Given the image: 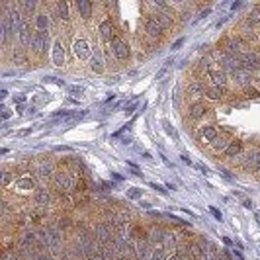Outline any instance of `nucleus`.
Here are the masks:
<instances>
[{"mask_svg":"<svg viewBox=\"0 0 260 260\" xmlns=\"http://www.w3.org/2000/svg\"><path fill=\"white\" fill-rule=\"evenodd\" d=\"M143 31L147 38H151L153 41H160V39L167 36V31L162 29V27L156 24L155 20H153V16L151 14H145L143 18Z\"/></svg>","mask_w":260,"mask_h":260,"instance_id":"39448f33","label":"nucleus"},{"mask_svg":"<svg viewBox=\"0 0 260 260\" xmlns=\"http://www.w3.org/2000/svg\"><path fill=\"white\" fill-rule=\"evenodd\" d=\"M49 26H51L49 12H38V14H36V18H34V27H36V31L49 34Z\"/></svg>","mask_w":260,"mask_h":260,"instance_id":"4be33fe9","label":"nucleus"},{"mask_svg":"<svg viewBox=\"0 0 260 260\" xmlns=\"http://www.w3.org/2000/svg\"><path fill=\"white\" fill-rule=\"evenodd\" d=\"M53 227H57V229H61L63 233H67L69 229H73V227H77V223H75V219L71 217V215H57L55 219L51 221Z\"/></svg>","mask_w":260,"mask_h":260,"instance_id":"b1692460","label":"nucleus"},{"mask_svg":"<svg viewBox=\"0 0 260 260\" xmlns=\"http://www.w3.org/2000/svg\"><path fill=\"white\" fill-rule=\"evenodd\" d=\"M112 49H114V57L117 61H127L131 57V47L125 39H121L117 36L114 41H112Z\"/></svg>","mask_w":260,"mask_h":260,"instance_id":"f8f14e48","label":"nucleus"},{"mask_svg":"<svg viewBox=\"0 0 260 260\" xmlns=\"http://www.w3.org/2000/svg\"><path fill=\"white\" fill-rule=\"evenodd\" d=\"M241 94H245L247 98H258V96H260V90L256 88V86H254V82H252L250 86L243 88V90H241Z\"/></svg>","mask_w":260,"mask_h":260,"instance_id":"7c9ffc66","label":"nucleus"},{"mask_svg":"<svg viewBox=\"0 0 260 260\" xmlns=\"http://www.w3.org/2000/svg\"><path fill=\"white\" fill-rule=\"evenodd\" d=\"M165 233H167V227H162V225H153V227L149 229V243H151V247H160L162 241H165Z\"/></svg>","mask_w":260,"mask_h":260,"instance_id":"412c9836","label":"nucleus"},{"mask_svg":"<svg viewBox=\"0 0 260 260\" xmlns=\"http://www.w3.org/2000/svg\"><path fill=\"white\" fill-rule=\"evenodd\" d=\"M53 200H55V196L49 188H45V186H38L36 188V192L31 194V202H34V208H47L53 204Z\"/></svg>","mask_w":260,"mask_h":260,"instance_id":"423d86ee","label":"nucleus"},{"mask_svg":"<svg viewBox=\"0 0 260 260\" xmlns=\"http://www.w3.org/2000/svg\"><path fill=\"white\" fill-rule=\"evenodd\" d=\"M117 260H131V258H129V256H125V254H123V256H119Z\"/></svg>","mask_w":260,"mask_h":260,"instance_id":"4c0bfd02","label":"nucleus"},{"mask_svg":"<svg viewBox=\"0 0 260 260\" xmlns=\"http://www.w3.org/2000/svg\"><path fill=\"white\" fill-rule=\"evenodd\" d=\"M57 16H59V22H63V24H69V20H71V4L69 2H57Z\"/></svg>","mask_w":260,"mask_h":260,"instance_id":"a878e982","label":"nucleus"},{"mask_svg":"<svg viewBox=\"0 0 260 260\" xmlns=\"http://www.w3.org/2000/svg\"><path fill=\"white\" fill-rule=\"evenodd\" d=\"M127 196L129 198H141V190L139 188H131L129 192H127Z\"/></svg>","mask_w":260,"mask_h":260,"instance_id":"72a5a7b5","label":"nucleus"},{"mask_svg":"<svg viewBox=\"0 0 260 260\" xmlns=\"http://www.w3.org/2000/svg\"><path fill=\"white\" fill-rule=\"evenodd\" d=\"M34 34H36V31H31L29 20H26V24L18 31V45L24 47V49H29V47H31V41H34Z\"/></svg>","mask_w":260,"mask_h":260,"instance_id":"a211bd4d","label":"nucleus"},{"mask_svg":"<svg viewBox=\"0 0 260 260\" xmlns=\"http://www.w3.org/2000/svg\"><path fill=\"white\" fill-rule=\"evenodd\" d=\"M233 143V139H231V133L229 131H225V133H221V135H217L213 141H211V145H209V149H211V153H215V155H219V153H225V149L229 147V145Z\"/></svg>","mask_w":260,"mask_h":260,"instance_id":"2eb2a0df","label":"nucleus"},{"mask_svg":"<svg viewBox=\"0 0 260 260\" xmlns=\"http://www.w3.org/2000/svg\"><path fill=\"white\" fill-rule=\"evenodd\" d=\"M243 149H245V141H241V139H233V143L229 145L227 149H225V153H223V158H227V160H231V158H237L239 155H243Z\"/></svg>","mask_w":260,"mask_h":260,"instance_id":"5701e85b","label":"nucleus"},{"mask_svg":"<svg viewBox=\"0 0 260 260\" xmlns=\"http://www.w3.org/2000/svg\"><path fill=\"white\" fill-rule=\"evenodd\" d=\"M206 82L208 84H213V86H219L223 90L227 92V86H229V75L221 71L219 67H213L211 71L208 73V77H206Z\"/></svg>","mask_w":260,"mask_h":260,"instance_id":"0eeeda50","label":"nucleus"},{"mask_svg":"<svg viewBox=\"0 0 260 260\" xmlns=\"http://www.w3.org/2000/svg\"><path fill=\"white\" fill-rule=\"evenodd\" d=\"M92 49L90 43L86 41L84 38H78L73 41V53H75V57H77L78 61H88L92 59Z\"/></svg>","mask_w":260,"mask_h":260,"instance_id":"1a4fd4ad","label":"nucleus"},{"mask_svg":"<svg viewBox=\"0 0 260 260\" xmlns=\"http://www.w3.org/2000/svg\"><path fill=\"white\" fill-rule=\"evenodd\" d=\"M53 65H65V41L61 38H57L55 43H53Z\"/></svg>","mask_w":260,"mask_h":260,"instance_id":"aec40b11","label":"nucleus"},{"mask_svg":"<svg viewBox=\"0 0 260 260\" xmlns=\"http://www.w3.org/2000/svg\"><path fill=\"white\" fill-rule=\"evenodd\" d=\"M182 43H184V38H180L174 45H172V49H174V51H176V49H180V47H182Z\"/></svg>","mask_w":260,"mask_h":260,"instance_id":"c9c22d12","label":"nucleus"},{"mask_svg":"<svg viewBox=\"0 0 260 260\" xmlns=\"http://www.w3.org/2000/svg\"><path fill=\"white\" fill-rule=\"evenodd\" d=\"M245 22H247L250 27L258 26V24H260V4H258V6H254V8L248 12V16H247V20H245Z\"/></svg>","mask_w":260,"mask_h":260,"instance_id":"c85d7f7f","label":"nucleus"},{"mask_svg":"<svg viewBox=\"0 0 260 260\" xmlns=\"http://www.w3.org/2000/svg\"><path fill=\"white\" fill-rule=\"evenodd\" d=\"M108 221L112 223V227H114L116 231H125V229H129L131 225H133V223H131L129 211H114Z\"/></svg>","mask_w":260,"mask_h":260,"instance_id":"9b49d317","label":"nucleus"},{"mask_svg":"<svg viewBox=\"0 0 260 260\" xmlns=\"http://www.w3.org/2000/svg\"><path fill=\"white\" fill-rule=\"evenodd\" d=\"M243 204H245V208H247V209H252V208H254V204H252V200H245Z\"/></svg>","mask_w":260,"mask_h":260,"instance_id":"e433bc0d","label":"nucleus"},{"mask_svg":"<svg viewBox=\"0 0 260 260\" xmlns=\"http://www.w3.org/2000/svg\"><path fill=\"white\" fill-rule=\"evenodd\" d=\"M12 61L16 63V65H24V63H27V53L24 47H12Z\"/></svg>","mask_w":260,"mask_h":260,"instance_id":"bb28decb","label":"nucleus"},{"mask_svg":"<svg viewBox=\"0 0 260 260\" xmlns=\"http://www.w3.org/2000/svg\"><path fill=\"white\" fill-rule=\"evenodd\" d=\"M55 172H57L55 165L45 160V162H39L38 167H36V170H34V176L38 178L39 182H51L53 178H55Z\"/></svg>","mask_w":260,"mask_h":260,"instance_id":"9d476101","label":"nucleus"},{"mask_svg":"<svg viewBox=\"0 0 260 260\" xmlns=\"http://www.w3.org/2000/svg\"><path fill=\"white\" fill-rule=\"evenodd\" d=\"M209 114V106L204 102V100H196L192 104L188 106V117L192 121H200Z\"/></svg>","mask_w":260,"mask_h":260,"instance_id":"4468645a","label":"nucleus"},{"mask_svg":"<svg viewBox=\"0 0 260 260\" xmlns=\"http://www.w3.org/2000/svg\"><path fill=\"white\" fill-rule=\"evenodd\" d=\"M73 8H75V12L80 16L82 22H88L92 16H94V4H92L90 0H77V2L73 4Z\"/></svg>","mask_w":260,"mask_h":260,"instance_id":"dca6fc26","label":"nucleus"},{"mask_svg":"<svg viewBox=\"0 0 260 260\" xmlns=\"http://www.w3.org/2000/svg\"><path fill=\"white\" fill-rule=\"evenodd\" d=\"M2 260H22V258L16 254V250H4L2 252Z\"/></svg>","mask_w":260,"mask_h":260,"instance_id":"473e14b6","label":"nucleus"},{"mask_svg":"<svg viewBox=\"0 0 260 260\" xmlns=\"http://www.w3.org/2000/svg\"><path fill=\"white\" fill-rule=\"evenodd\" d=\"M90 69L94 73H104L106 71V61H104V53L98 45H94V51H92L90 59Z\"/></svg>","mask_w":260,"mask_h":260,"instance_id":"6ab92c4d","label":"nucleus"},{"mask_svg":"<svg viewBox=\"0 0 260 260\" xmlns=\"http://www.w3.org/2000/svg\"><path fill=\"white\" fill-rule=\"evenodd\" d=\"M225 90L219 88V86H213V84H208V92H206V98L209 100H221Z\"/></svg>","mask_w":260,"mask_h":260,"instance_id":"cd10ccee","label":"nucleus"},{"mask_svg":"<svg viewBox=\"0 0 260 260\" xmlns=\"http://www.w3.org/2000/svg\"><path fill=\"white\" fill-rule=\"evenodd\" d=\"M12 176H16V172H10L8 169L2 170V188H8L12 182Z\"/></svg>","mask_w":260,"mask_h":260,"instance_id":"2f4dec72","label":"nucleus"},{"mask_svg":"<svg viewBox=\"0 0 260 260\" xmlns=\"http://www.w3.org/2000/svg\"><path fill=\"white\" fill-rule=\"evenodd\" d=\"M14 38H16V31L12 27V18L8 12V6L0 4V41H2V47L6 49Z\"/></svg>","mask_w":260,"mask_h":260,"instance_id":"f257e3e1","label":"nucleus"},{"mask_svg":"<svg viewBox=\"0 0 260 260\" xmlns=\"http://www.w3.org/2000/svg\"><path fill=\"white\" fill-rule=\"evenodd\" d=\"M206 92H208V82H206V78H204V80H202V78H194V80H190L188 86H186V96H190V98H202V96H206Z\"/></svg>","mask_w":260,"mask_h":260,"instance_id":"ddd939ff","label":"nucleus"},{"mask_svg":"<svg viewBox=\"0 0 260 260\" xmlns=\"http://www.w3.org/2000/svg\"><path fill=\"white\" fill-rule=\"evenodd\" d=\"M209 211H211V213H213V217H215V219H217V221H221V211H219V209H215V208H209Z\"/></svg>","mask_w":260,"mask_h":260,"instance_id":"f704fd0d","label":"nucleus"},{"mask_svg":"<svg viewBox=\"0 0 260 260\" xmlns=\"http://www.w3.org/2000/svg\"><path fill=\"white\" fill-rule=\"evenodd\" d=\"M167 258H169V252L165 250V247H162V245H160V247H153L149 260H167Z\"/></svg>","mask_w":260,"mask_h":260,"instance_id":"c756f323","label":"nucleus"},{"mask_svg":"<svg viewBox=\"0 0 260 260\" xmlns=\"http://www.w3.org/2000/svg\"><path fill=\"white\" fill-rule=\"evenodd\" d=\"M217 135H219V129L215 127V123H208V125H202V127L198 129V135H196V137H198L200 143L211 145V141H213Z\"/></svg>","mask_w":260,"mask_h":260,"instance_id":"f3484780","label":"nucleus"},{"mask_svg":"<svg viewBox=\"0 0 260 260\" xmlns=\"http://www.w3.org/2000/svg\"><path fill=\"white\" fill-rule=\"evenodd\" d=\"M237 162H241V167L247 170V172H260V147L243 153V155L237 156Z\"/></svg>","mask_w":260,"mask_h":260,"instance_id":"7ed1b4c3","label":"nucleus"},{"mask_svg":"<svg viewBox=\"0 0 260 260\" xmlns=\"http://www.w3.org/2000/svg\"><path fill=\"white\" fill-rule=\"evenodd\" d=\"M92 231H94V237H96V241L104 247V245H110V243H114V239H116V229L112 227V223L108 221V219H100V221H96L92 225Z\"/></svg>","mask_w":260,"mask_h":260,"instance_id":"f03ea898","label":"nucleus"},{"mask_svg":"<svg viewBox=\"0 0 260 260\" xmlns=\"http://www.w3.org/2000/svg\"><path fill=\"white\" fill-rule=\"evenodd\" d=\"M98 36H100V39H102L104 45H110V43L117 38L116 24H114V20H112L110 16L104 18V20L98 24Z\"/></svg>","mask_w":260,"mask_h":260,"instance_id":"20e7f679","label":"nucleus"},{"mask_svg":"<svg viewBox=\"0 0 260 260\" xmlns=\"http://www.w3.org/2000/svg\"><path fill=\"white\" fill-rule=\"evenodd\" d=\"M14 190H18V192H29V194H34L36 192V182L29 178V176H24V178H16L14 180Z\"/></svg>","mask_w":260,"mask_h":260,"instance_id":"393cba45","label":"nucleus"},{"mask_svg":"<svg viewBox=\"0 0 260 260\" xmlns=\"http://www.w3.org/2000/svg\"><path fill=\"white\" fill-rule=\"evenodd\" d=\"M47 49H49V34L36 31L34 34V41H31V51L36 53L38 57H45Z\"/></svg>","mask_w":260,"mask_h":260,"instance_id":"6e6552de","label":"nucleus"}]
</instances>
